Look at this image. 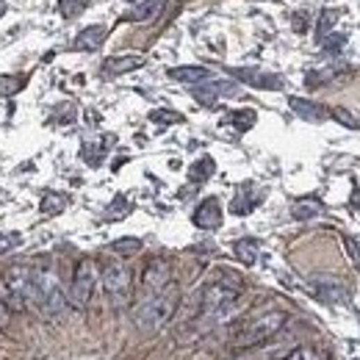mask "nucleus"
<instances>
[{
  "label": "nucleus",
  "instance_id": "4be33fe9",
  "mask_svg": "<svg viewBox=\"0 0 360 360\" xmlns=\"http://www.w3.org/2000/svg\"><path fill=\"white\" fill-rule=\"evenodd\" d=\"M213 172H216V161H213L211 156H202L199 161H194V164L188 167V180H191V183H205Z\"/></svg>",
  "mask_w": 360,
  "mask_h": 360
},
{
  "label": "nucleus",
  "instance_id": "473e14b6",
  "mask_svg": "<svg viewBox=\"0 0 360 360\" xmlns=\"http://www.w3.org/2000/svg\"><path fill=\"white\" fill-rule=\"evenodd\" d=\"M19 244H22V236H19V233L0 236V255H6V252H11V249H17Z\"/></svg>",
  "mask_w": 360,
  "mask_h": 360
},
{
  "label": "nucleus",
  "instance_id": "bb28decb",
  "mask_svg": "<svg viewBox=\"0 0 360 360\" xmlns=\"http://www.w3.org/2000/svg\"><path fill=\"white\" fill-rule=\"evenodd\" d=\"M131 208H133V205H131V199L120 194V197H114V202L108 205L106 219H111V222H114V219H122V216H128V213H131Z\"/></svg>",
  "mask_w": 360,
  "mask_h": 360
},
{
  "label": "nucleus",
  "instance_id": "1a4fd4ad",
  "mask_svg": "<svg viewBox=\"0 0 360 360\" xmlns=\"http://www.w3.org/2000/svg\"><path fill=\"white\" fill-rule=\"evenodd\" d=\"M311 291L319 302H327V305H347L350 302V288L338 277H330V275L311 277Z\"/></svg>",
  "mask_w": 360,
  "mask_h": 360
},
{
  "label": "nucleus",
  "instance_id": "4c0bfd02",
  "mask_svg": "<svg viewBox=\"0 0 360 360\" xmlns=\"http://www.w3.org/2000/svg\"><path fill=\"white\" fill-rule=\"evenodd\" d=\"M3 14H6V3L0 0V17H3Z\"/></svg>",
  "mask_w": 360,
  "mask_h": 360
},
{
  "label": "nucleus",
  "instance_id": "20e7f679",
  "mask_svg": "<svg viewBox=\"0 0 360 360\" xmlns=\"http://www.w3.org/2000/svg\"><path fill=\"white\" fill-rule=\"evenodd\" d=\"M286 322H288V316H286L283 311H266V313H261V316L249 319V322H247V325L233 336L230 347H233V350L261 347V344L272 341V338L286 327Z\"/></svg>",
  "mask_w": 360,
  "mask_h": 360
},
{
  "label": "nucleus",
  "instance_id": "7ed1b4c3",
  "mask_svg": "<svg viewBox=\"0 0 360 360\" xmlns=\"http://www.w3.org/2000/svg\"><path fill=\"white\" fill-rule=\"evenodd\" d=\"M180 305V291L178 286L172 283L167 291H161L158 297H150V300H142V305L136 308L133 313V325L139 327V333H156L161 330L164 325H170V319L175 316Z\"/></svg>",
  "mask_w": 360,
  "mask_h": 360
},
{
  "label": "nucleus",
  "instance_id": "39448f33",
  "mask_svg": "<svg viewBox=\"0 0 360 360\" xmlns=\"http://www.w3.org/2000/svg\"><path fill=\"white\" fill-rule=\"evenodd\" d=\"M31 275L33 269L25 263H14L3 272L0 283V305L11 313H22L31 305Z\"/></svg>",
  "mask_w": 360,
  "mask_h": 360
},
{
  "label": "nucleus",
  "instance_id": "4468645a",
  "mask_svg": "<svg viewBox=\"0 0 360 360\" xmlns=\"http://www.w3.org/2000/svg\"><path fill=\"white\" fill-rule=\"evenodd\" d=\"M167 0H139L131 11H125V22H153L161 11H164Z\"/></svg>",
  "mask_w": 360,
  "mask_h": 360
},
{
  "label": "nucleus",
  "instance_id": "412c9836",
  "mask_svg": "<svg viewBox=\"0 0 360 360\" xmlns=\"http://www.w3.org/2000/svg\"><path fill=\"white\" fill-rule=\"evenodd\" d=\"M338 17H341V11H338V8H325V11L319 14V22H316V42H319V44L333 33V28H336Z\"/></svg>",
  "mask_w": 360,
  "mask_h": 360
},
{
  "label": "nucleus",
  "instance_id": "9b49d317",
  "mask_svg": "<svg viewBox=\"0 0 360 360\" xmlns=\"http://www.w3.org/2000/svg\"><path fill=\"white\" fill-rule=\"evenodd\" d=\"M191 222H194V227H199V230H216V227L222 224V202H219L216 197H205V199L194 208Z\"/></svg>",
  "mask_w": 360,
  "mask_h": 360
},
{
  "label": "nucleus",
  "instance_id": "a211bd4d",
  "mask_svg": "<svg viewBox=\"0 0 360 360\" xmlns=\"http://www.w3.org/2000/svg\"><path fill=\"white\" fill-rule=\"evenodd\" d=\"M170 78L178 81V83L197 86V83L211 81V69L208 67H175V69H170Z\"/></svg>",
  "mask_w": 360,
  "mask_h": 360
},
{
  "label": "nucleus",
  "instance_id": "423d86ee",
  "mask_svg": "<svg viewBox=\"0 0 360 360\" xmlns=\"http://www.w3.org/2000/svg\"><path fill=\"white\" fill-rule=\"evenodd\" d=\"M100 286H103V294L106 300L111 302V308H125L131 302V291H133V283H131V269L111 258L103 263V272H100Z\"/></svg>",
  "mask_w": 360,
  "mask_h": 360
},
{
  "label": "nucleus",
  "instance_id": "5701e85b",
  "mask_svg": "<svg viewBox=\"0 0 360 360\" xmlns=\"http://www.w3.org/2000/svg\"><path fill=\"white\" fill-rule=\"evenodd\" d=\"M338 72H344V67H325V69H311V72H305V83H308L311 89H316V86H322V83L333 81Z\"/></svg>",
  "mask_w": 360,
  "mask_h": 360
},
{
  "label": "nucleus",
  "instance_id": "2f4dec72",
  "mask_svg": "<svg viewBox=\"0 0 360 360\" xmlns=\"http://www.w3.org/2000/svg\"><path fill=\"white\" fill-rule=\"evenodd\" d=\"M86 3H89V0H58V8H61L64 17H78Z\"/></svg>",
  "mask_w": 360,
  "mask_h": 360
},
{
  "label": "nucleus",
  "instance_id": "f704fd0d",
  "mask_svg": "<svg viewBox=\"0 0 360 360\" xmlns=\"http://www.w3.org/2000/svg\"><path fill=\"white\" fill-rule=\"evenodd\" d=\"M25 86V78H17V81H0V89L3 92H8V95H14L17 89H22Z\"/></svg>",
  "mask_w": 360,
  "mask_h": 360
},
{
  "label": "nucleus",
  "instance_id": "cd10ccee",
  "mask_svg": "<svg viewBox=\"0 0 360 360\" xmlns=\"http://www.w3.org/2000/svg\"><path fill=\"white\" fill-rule=\"evenodd\" d=\"M283 360H325L316 347H294Z\"/></svg>",
  "mask_w": 360,
  "mask_h": 360
},
{
  "label": "nucleus",
  "instance_id": "e433bc0d",
  "mask_svg": "<svg viewBox=\"0 0 360 360\" xmlns=\"http://www.w3.org/2000/svg\"><path fill=\"white\" fill-rule=\"evenodd\" d=\"M350 208H355V211L360 213V186L350 194Z\"/></svg>",
  "mask_w": 360,
  "mask_h": 360
},
{
  "label": "nucleus",
  "instance_id": "7c9ffc66",
  "mask_svg": "<svg viewBox=\"0 0 360 360\" xmlns=\"http://www.w3.org/2000/svg\"><path fill=\"white\" fill-rule=\"evenodd\" d=\"M150 120H153L156 125H175V122H183V117H180L178 111H164V108L153 111V114H150Z\"/></svg>",
  "mask_w": 360,
  "mask_h": 360
},
{
  "label": "nucleus",
  "instance_id": "2eb2a0df",
  "mask_svg": "<svg viewBox=\"0 0 360 360\" xmlns=\"http://www.w3.org/2000/svg\"><path fill=\"white\" fill-rule=\"evenodd\" d=\"M106 36H108L106 25H89V28H83V31L75 36V50L92 53V50H97V47L106 42Z\"/></svg>",
  "mask_w": 360,
  "mask_h": 360
},
{
  "label": "nucleus",
  "instance_id": "f03ea898",
  "mask_svg": "<svg viewBox=\"0 0 360 360\" xmlns=\"http://www.w3.org/2000/svg\"><path fill=\"white\" fill-rule=\"evenodd\" d=\"M31 305L36 311H42L47 319H61L67 313V294L61 291V283H58V275L50 263H39L33 266V275H31Z\"/></svg>",
  "mask_w": 360,
  "mask_h": 360
},
{
  "label": "nucleus",
  "instance_id": "ddd939ff",
  "mask_svg": "<svg viewBox=\"0 0 360 360\" xmlns=\"http://www.w3.org/2000/svg\"><path fill=\"white\" fill-rule=\"evenodd\" d=\"M288 106H291V111H294L297 117H302V120H308V122H325L327 114H330L322 103H313V100H308V97H288Z\"/></svg>",
  "mask_w": 360,
  "mask_h": 360
},
{
  "label": "nucleus",
  "instance_id": "c9c22d12",
  "mask_svg": "<svg viewBox=\"0 0 360 360\" xmlns=\"http://www.w3.org/2000/svg\"><path fill=\"white\" fill-rule=\"evenodd\" d=\"M305 28H308V11L294 14V31H297V33H305Z\"/></svg>",
  "mask_w": 360,
  "mask_h": 360
},
{
  "label": "nucleus",
  "instance_id": "aec40b11",
  "mask_svg": "<svg viewBox=\"0 0 360 360\" xmlns=\"http://www.w3.org/2000/svg\"><path fill=\"white\" fill-rule=\"evenodd\" d=\"M233 252H236V258H238L244 266H252V263L258 261L261 247H258V241H255V238H238V241L233 244Z\"/></svg>",
  "mask_w": 360,
  "mask_h": 360
},
{
  "label": "nucleus",
  "instance_id": "f257e3e1",
  "mask_svg": "<svg viewBox=\"0 0 360 360\" xmlns=\"http://www.w3.org/2000/svg\"><path fill=\"white\" fill-rule=\"evenodd\" d=\"M241 291H244V283L233 272H222L216 280H211L202 288V305H199V319H197L199 333H208L216 325L230 322L238 313Z\"/></svg>",
  "mask_w": 360,
  "mask_h": 360
},
{
  "label": "nucleus",
  "instance_id": "c756f323",
  "mask_svg": "<svg viewBox=\"0 0 360 360\" xmlns=\"http://www.w3.org/2000/svg\"><path fill=\"white\" fill-rule=\"evenodd\" d=\"M325 53H330V56H338L341 50H344V44H347V36L344 33H330L325 42Z\"/></svg>",
  "mask_w": 360,
  "mask_h": 360
},
{
  "label": "nucleus",
  "instance_id": "72a5a7b5",
  "mask_svg": "<svg viewBox=\"0 0 360 360\" xmlns=\"http://www.w3.org/2000/svg\"><path fill=\"white\" fill-rule=\"evenodd\" d=\"M344 249H347V255H350V261L355 263L360 269V244L352 238V236H344Z\"/></svg>",
  "mask_w": 360,
  "mask_h": 360
},
{
  "label": "nucleus",
  "instance_id": "c85d7f7f",
  "mask_svg": "<svg viewBox=\"0 0 360 360\" xmlns=\"http://www.w3.org/2000/svg\"><path fill=\"white\" fill-rule=\"evenodd\" d=\"M330 114H333V117H336V120H338V122H341L344 128H352V131H360V120L355 117V114H352V111H347V108L336 106V108H333Z\"/></svg>",
  "mask_w": 360,
  "mask_h": 360
},
{
  "label": "nucleus",
  "instance_id": "f3484780",
  "mask_svg": "<svg viewBox=\"0 0 360 360\" xmlns=\"http://www.w3.org/2000/svg\"><path fill=\"white\" fill-rule=\"evenodd\" d=\"M322 213H325V202L319 197H302V199H297L291 205V216L297 222H311V219H316Z\"/></svg>",
  "mask_w": 360,
  "mask_h": 360
},
{
  "label": "nucleus",
  "instance_id": "0eeeda50",
  "mask_svg": "<svg viewBox=\"0 0 360 360\" xmlns=\"http://www.w3.org/2000/svg\"><path fill=\"white\" fill-rule=\"evenodd\" d=\"M95 283H97V269H95V261L92 258H83L78 261L75 272H72V283H69V305L75 311H86L92 297H95Z\"/></svg>",
  "mask_w": 360,
  "mask_h": 360
},
{
  "label": "nucleus",
  "instance_id": "9d476101",
  "mask_svg": "<svg viewBox=\"0 0 360 360\" xmlns=\"http://www.w3.org/2000/svg\"><path fill=\"white\" fill-rule=\"evenodd\" d=\"M238 95H241V86L233 81H205L194 86V97L202 106H213L219 97H238Z\"/></svg>",
  "mask_w": 360,
  "mask_h": 360
},
{
  "label": "nucleus",
  "instance_id": "f8f14e48",
  "mask_svg": "<svg viewBox=\"0 0 360 360\" xmlns=\"http://www.w3.org/2000/svg\"><path fill=\"white\" fill-rule=\"evenodd\" d=\"M233 75L252 86V89H266V92H277L283 89V78L280 75H272V72H261V69H233Z\"/></svg>",
  "mask_w": 360,
  "mask_h": 360
},
{
  "label": "nucleus",
  "instance_id": "58836bf2",
  "mask_svg": "<svg viewBox=\"0 0 360 360\" xmlns=\"http://www.w3.org/2000/svg\"><path fill=\"white\" fill-rule=\"evenodd\" d=\"M0 308H3V305H0Z\"/></svg>",
  "mask_w": 360,
  "mask_h": 360
},
{
  "label": "nucleus",
  "instance_id": "393cba45",
  "mask_svg": "<svg viewBox=\"0 0 360 360\" xmlns=\"http://www.w3.org/2000/svg\"><path fill=\"white\" fill-rule=\"evenodd\" d=\"M255 120H258V114H255L252 108H244V111H233V114H230V122H233L236 131H241V133L249 131V128L255 125Z\"/></svg>",
  "mask_w": 360,
  "mask_h": 360
},
{
  "label": "nucleus",
  "instance_id": "ea45409f",
  "mask_svg": "<svg viewBox=\"0 0 360 360\" xmlns=\"http://www.w3.org/2000/svg\"><path fill=\"white\" fill-rule=\"evenodd\" d=\"M352 360H355V358H352Z\"/></svg>",
  "mask_w": 360,
  "mask_h": 360
},
{
  "label": "nucleus",
  "instance_id": "dca6fc26",
  "mask_svg": "<svg viewBox=\"0 0 360 360\" xmlns=\"http://www.w3.org/2000/svg\"><path fill=\"white\" fill-rule=\"evenodd\" d=\"M139 67H145V58L142 56H111V58H106V64H103V75H125V72H131V69H139Z\"/></svg>",
  "mask_w": 360,
  "mask_h": 360
},
{
  "label": "nucleus",
  "instance_id": "a878e982",
  "mask_svg": "<svg viewBox=\"0 0 360 360\" xmlns=\"http://www.w3.org/2000/svg\"><path fill=\"white\" fill-rule=\"evenodd\" d=\"M64 208H67V197H64V194H44V199H42V213L56 216V213H61Z\"/></svg>",
  "mask_w": 360,
  "mask_h": 360
},
{
  "label": "nucleus",
  "instance_id": "6ab92c4d",
  "mask_svg": "<svg viewBox=\"0 0 360 360\" xmlns=\"http://www.w3.org/2000/svg\"><path fill=\"white\" fill-rule=\"evenodd\" d=\"M261 199H263V194H255V191L244 188V191H238V194L233 197V202H230V213H236V216H247V213H249Z\"/></svg>",
  "mask_w": 360,
  "mask_h": 360
},
{
  "label": "nucleus",
  "instance_id": "b1692460",
  "mask_svg": "<svg viewBox=\"0 0 360 360\" xmlns=\"http://www.w3.org/2000/svg\"><path fill=\"white\" fill-rule=\"evenodd\" d=\"M142 238H133V236H128V238H117L114 244H111V252H117V255H122V258H131V255H136V252H142Z\"/></svg>",
  "mask_w": 360,
  "mask_h": 360
},
{
  "label": "nucleus",
  "instance_id": "6e6552de",
  "mask_svg": "<svg viewBox=\"0 0 360 360\" xmlns=\"http://www.w3.org/2000/svg\"><path fill=\"white\" fill-rule=\"evenodd\" d=\"M172 286V266L170 261L164 258H153L145 272H142V297L150 300V297H158L161 291H167Z\"/></svg>",
  "mask_w": 360,
  "mask_h": 360
}]
</instances>
